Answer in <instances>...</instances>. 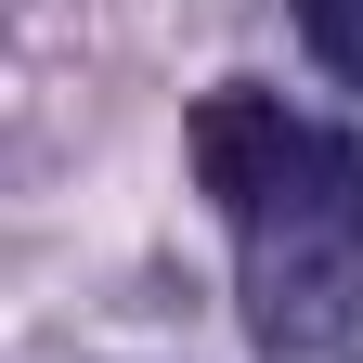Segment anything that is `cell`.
<instances>
[{
    "instance_id": "1",
    "label": "cell",
    "mask_w": 363,
    "mask_h": 363,
    "mask_svg": "<svg viewBox=\"0 0 363 363\" xmlns=\"http://www.w3.org/2000/svg\"><path fill=\"white\" fill-rule=\"evenodd\" d=\"M247 234V325L259 350H337L363 325V156L311 130L298 169L234 220Z\"/></svg>"
},
{
    "instance_id": "2",
    "label": "cell",
    "mask_w": 363,
    "mask_h": 363,
    "mask_svg": "<svg viewBox=\"0 0 363 363\" xmlns=\"http://www.w3.org/2000/svg\"><path fill=\"white\" fill-rule=\"evenodd\" d=\"M298 143H311V130L272 104V91H208V104H195V169H208V195L234 208V220L298 169Z\"/></svg>"
},
{
    "instance_id": "3",
    "label": "cell",
    "mask_w": 363,
    "mask_h": 363,
    "mask_svg": "<svg viewBox=\"0 0 363 363\" xmlns=\"http://www.w3.org/2000/svg\"><path fill=\"white\" fill-rule=\"evenodd\" d=\"M298 39H311V65H325V78L363 91V0H298Z\"/></svg>"
}]
</instances>
